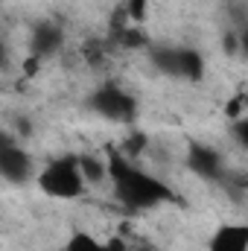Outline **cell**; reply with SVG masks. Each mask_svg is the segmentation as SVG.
<instances>
[{
  "label": "cell",
  "mask_w": 248,
  "mask_h": 251,
  "mask_svg": "<svg viewBox=\"0 0 248 251\" xmlns=\"http://www.w3.org/2000/svg\"><path fill=\"white\" fill-rule=\"evenodd\" d=\"M105 178L111 181L114 199L123 204L125 210H134V213L152 210V207H161V204H175L178 201L175 190L170 187L164 178L140 170L131 158H125L120 149H111L108 152Z\"/></svg>",
  "instance_id": "obj_1"
},
{
  "label": "cell",
  "mask_w": 248,
  "mask_h": 251,
  "mask_svg": "<svg viewBox=\"0 0 248 251\" xmlns=\"http://www.w3.org/2000/svg\"><path fill=\"white\" fill-rule=\"evenodd\" d=\"M35 184L44 196L59 199V201H73L85 193V178L79 173V161L76 155H62L53 158L41 173H35Z\"/></svg>",
  "instance_id": "obj_2"
},
{
  "label": "cell",
  "mask_w": 248,
  "mask_h": 251,
  "mask_svg": "<svg viewBox=\"0 0 248 251\" xmlns=\"http://www.w3.org/2000/svg\"><path fill=\"white\" fill-rule=\"evenodd\" d=\"M149 62L170 79L198 82L204 79V56L193 47H149Z\"/></svg>",
  "instance_id": "obj_3"
},
{
  "label": "cell",
  "mask_w": 248,
  "mask_h": 251,
  "mask_svg": "<svg viewBox=\"0 0 248 251\" xmlns=\"http://www.w3.org/2000/svg\"><path fill=\"white\" fill-rule=\"evenodd\" d=\"M88 108L94 114H99L102 120H111V123L131 126L137 120V100L117 82H102L88 97Z\"/></svg>",
  "instance_id": "obj_4"
},
{
  "label": "cell",
  "mask_w": 248,
  "mask_h": 251,
  "mask_svg": "<svg viewBox=\"0 0 248 251\" xmlns=\"http://www.w3.org/2000/svg\"><path fill=\"white\" fill-rule=\"evenodd\" d=\"M0 178L9 184H26L29 178H35L32 155L6 128H0Z\"/></svg>",
  "instance_id": "obj_5"
},
{
  "label": "cell",
  "mask_w": 248,
  "mask_h": 251,
  "mask_svg": "<svg viewBox=\"0 0 248 251\" xmlns=\"http://www.w3.org/2000/svg\"><path fill=\"white\" fill-rule=\"evenodd\" d=\"M187 167L201 176L204 181H225V158L219 149L207 146V143H190L187 149Z\"/></svg>",
  "instance_id": "obj_6"
},
{
  "label": "cell",
  "mask_w": 248,
  "mask_h": 251,
  "mask_svg": "<svg viewBox=\"0 0 248 251\" xmlns=\"http://www.w3.org/2000/svg\"><path fill=\"white\" fill-rule=\"evenodd\" d=\"M64 47V29L56 24V21H41L35 24L32 35H29V56L35 59H53L59 56Z\"/></svg>",
  "instance_id": "obj_7"
},
{
  "label": "cell",
  "mask_w": 248,
  "mask_h": 251,
  "mask_svg": "<svg viewBox=\"0 0 248 251\" xmlns=\"http://www.w3.org/2000/svg\"><path fill=\"white\" fill-rule=\"evenodd\" d=\"M207 251H248V225L225 222L207 240Z\"/></svg>",
  "instance_id": "obj_8"
},
{
  "label": "cell",
  "mask_w": 248,
  "mask_h": 251,
  "mask_svg": "<svg viewBox=\"0 0 248 251\" xmlns=\"http://www.w3.org/2000/svg\"><path fill=\"white\" fill-rule=\"evenodd\" d=\"M76 161H79V173H82L85 184H99V181H105V161H102V158L85 152V155H76Z\"/></svg>",
  "instance_id": "obj_9"
},
{
  "label": "cell",
  "mask_w": 248,
  "mask_h": 251,
  "mask_svg": "<svg viewBox=\"0 0 248 251\" xmlns=\"http://www.w3.org/2000/svg\"><path fill=\"white\" fill-rule=\"evenodd\" d=\"M64 251H111V246L102 243V240H97L88 231H73L67 237V243H64Z\"/></svg>",
  "instance_id": "obj_10"
},
{
  "label": "cell",
  "mask_w": 248,
  "mask_h": 251,
  "mask_svg": "<svg viewBox=\"0 0 248 251\" xmlns=\"http://www.w3.org/2000/svg\"><path fill=\"white\" fill-rule=\"evenodd\" d=\"M120 12H123L125 18L131 21V24H143V18H146V9H149V0H120V6H117Z\"/></svg>",
  "instance_id": "obj_11"
},
{
  "label": "cell",
  "mask_w": 248,
  "mask_h": 251,
  "mask_svg": "<svg viewBox=\"0 0 248 251\" xmlns=\"http://www.w3.org/2000/svg\"><path fill=\"white\" fill-rule=\"evenodd\" d=\"M143 146H146V134H143V131H131V137L120 146V152H123L125 158H131V161H134V158L143 152Z\"/></svg>",
  "instance_id": "obj_12"
},
{
  "label": "cell",
  "mask_w": 248,
  "mask_h": 251,
  "mask_svg": "<svg viewBox=\"0 0 248 251\" xmlns=\"http://www.w3.org/2000/svg\"><path fill=\"white\" fill-rule=\"evenodd\" d=\"M225 117H228V120H240V117H246V94H237V97L228 102Z\"/></svg>",
  "instance_id": "obj_13"
},
{
  "label": "cell",
  "mask_w": 248,
  "mask_h": 251,
  "mask_svg": "<svg viewBox=\"0 0 248 251\" xmlns=\"http://www.w3.org/2000/svg\"><path fill=\"white\" fill-rule=\"evenodd\" d=\"M9 67H12V53H9L6 41L0 38V70H9Z\"/></svg>",
  "instance_id": "obj_14"
},
{
  "label": "cell",
  "mask_w": 248,
  "mask_h": 251,
  "mask_svg": "<svg viewBox=\"0 0 248 251\" xmlns=\"http://www.w3.org/2000/svg\"><path fill=\"white\" fill-rule=\"evenodd\" d=\"M38 67H41V59H35V56H26V62H24V76H32Z\"/></svg>",
  "instance_id": "obj_15"
},
{
  "label": "cell",
  "mask_w": 248,
  "mask_h": 251,
  "mask_svg": "<svg viewBox=\"0 0 248 251\" xmlns=\"http://www.w3.org/2000/svg\"><path fill=\"white\" fill-rule=\"evenodd\" d=\"M131 251H158L155 246H137V249H131Z\"/></svg>",
  "instance_id": "obj_16"
},
{
  "label": "cell",
  "mask_w": 248,
  "mask_h": 251,
  "mask_svg": "<svg viewBox=\"0 0 248 251\" xmlns=\"http://www.w3.org/2000/svg\"><path fill=\"white\" fill-rule=\"evenodd\" d=\"M0 3H6V0H0Z\"/></svg>",
  "instance_id": "obj_17"
}]
</instances>
